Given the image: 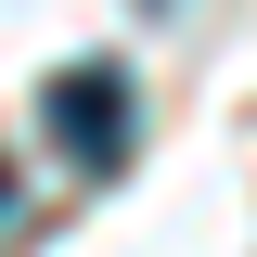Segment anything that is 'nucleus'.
<instances>
[{"mask_svg": "<svg viewBox=\"0 0 257 257\" xmlns=\"http://www.w3.org/2000/svg\"><path fill=\"white\" fill-rule=\"evenodd\" d=\"M0 206H13V167H0Z\"/></svg>", "mask_w": 257, "mask_h": 257, "instance_id": "obj_2", "label": "nucleus"}, {"mask_svg": "<svg viewBox=\"0 0 257 257\" xmlns=\"http://www.w3.org/2000/svg\"><path fill=\"white\" fill-rule=\"evenodd\" d=\"M39 116H52V142L77 167H128V77H116V64H64Z\"/></svg>", "mask_w": 257, "mask_h": 257, "instance_id": "obj_1", "label": "nucleus"}]
</instances>
